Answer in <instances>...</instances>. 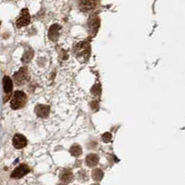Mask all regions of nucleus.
Wrapping results in <instances>:
<instances>
[{"label": "nucleus", "instance_id": "obj_1", "mask_svg": "<svg viewBox=\"0 0 185 185\" xmlns=\"http://www.w3.org/2000/svg\"><path fill=\"white\" fill-rule=\"evenodd\" d=\"M74 52L78 59L81 61H86L90 56V46L88 43L85 42L80 43L75 46Z\"/></svg>", "mask_w": 185, "mask_h": 185}, {"label": "nucleus", "instance_id": "obj_2", "mask_svg": "<svg viewBox=\"0 0 185 185\" xmlns=\"http://www.w3.org/2000/svg\"><path fill=\"white\" fill-rule=\"evenodd\" d=\"M26 101H27L26 95L21 91H17L14 93V95L11 98L10 107L12 109H20L25 106Z\"/></svg>", "mask_w": 185, "mask_h": 185}, {"label": "nucleus", "instance_id": "obj_3", "mask_svg": "<svg viewBox=\"0 0 185 185\" xmlns=\"http://www.w3.org/2000/svg\"><path fill=\"white\" fill-rule=\"evenodd\" d=\"M28 79H29V74H28V70L25 67H22L21 68H20V70L18 72H16L14 74V81L17 85L23 84Z\"/></svg>", "mask_w": 185, "mask_h": 185}, {"label": "nucleus", "instance_id": "obj_4", "mask_svg": "<svg viewBox=\"0 0 185 185\" xmlns=\"http://www.w3.org/2000/svg\"><path fill=\"white\" fill-rule=\"evenodd\" d=\"M31 21V17H30V14H29V11L28 9L26 8H23L20 12V18L17 20L16 21V24H17V27L18 28H20V27H23V26H26L30 23Z\"/></svg>", "mask_w": 185, "mask_h": 185}, {"label": "nucleus", "instance_id": "obj_5", "mask_svg": "<svg viewBox=\"0 0 185 185\" xmlns=\"http://www.w3.org/2000/svg\"><path fill=\"white\" fill-rule=\"evenodd\" d=\"M30 169L26 165H20L18 168L14 170V171L11 173V178L12 179H20L23 176H25L27 173H29Z\"/></svg>", "mask_w": 185, "mask_h": 185}, {"label": "nucleus", "instance_id": "obj_6", "mask_svg": "<svg viewBox=\"0 0 185 185\" xmlns=\"http://www.w3.org/2000/svg\"><path fill=\"white\" fill-rule=\"evenodd\" d=\"M13 145L17 149H21L27 145V139L21 134H16L13 138Z\"/></svg>", "mask_w": 185, "mask_h": 185}, {"label": "nucleus", "instance_id": "obj_7", "mask_svg": "<svg viewBox=\"0 0 185 185\" xmlns=\"http://www.w3.org/2000/svg\"><path fill=\"white\" fill-rule=\"evenodd\" d=\"M35 113L39 118H47L50 112V108L46 105H37L35 107Z\"/></svg>", "mask_w": 185, "mask_h": 185}, {"label": "nucleus", "instance_id": "obj_8", "mask_svg": "<svg viewBox=\"0 0 185 185\" xmlns=\"http://www.w3.org/2000/svg\"><path fill=\"white\" fill-rule=\"evenodd\" d=\"M96 6V0H80V7L83 11H88L95 8Z\"/></svg>", "mask_w": 185, "mask_h": 185}, {"label": "nucleus", "instance_id": "obj_9", "mask_svg": "<svg viewBox=\"0 0 185 185\" xmlns=\"http://www.w3.org/2000/svg\"><path fill=\"white\" fill-rule=\"evenodd\" d=\"M59 31H60V26L58 24H54L50 27L49 32H48V37L50 38V40L56 42L59 38Z\"/></svg>", "mask_w": 185, "mask_h": 185}, {"label": "nucleus", "instance_id": "obj_10", "mask_svg": "<svg viewBox=\"0 0 185 185\" xmlns=\"http://www.w3.org/2000/svg\"><path fill=\"white\" fill-rule=\"evenodd\" d=\"M85 162H86V165L90 168H93V167H95L97 166L98 162H99V157L97 155L95 154H90L86 156L85 158Z\"/></svg>", "mask_w": 185, "mask_h": 185}, {"label": "nucleus", "instance_id": "obj_11", "mask_svg": "<svg viewBox=\"0 0 185 185\" xmlns=\"http://www.w3.org/2000/svg\"><path fill=\"white\" fill-rule=\"evenodd\" d=\"M59 178L63 183H69L73 181V174L68 170H63L59 174Z\"/></svg>", "mask_w": 185, "mask_h": 185}, {"label": "nucleus", "instance_id": "obj_12", "mask_svg": "<svg viewBox=\"0 0 185 185\" xmlns=\"http://www.w3.org/2000/svg\"><path fill=\"white\" fill-rule=\"evenodd\" d=\"M99 25H100V20H99V18L97 17H92L89 20H88V27L90 29L91 32H96L97 29L99 28Z\"/></svg>", "mask_w": 185, "mask_h": 185}, {"label": "nucleus", "instance_id": "obj_13", "mask_svg": "<svg viewBox=\"0 0 185 185\" xmlns=\"http://www.w3.org/2000/svg\"><path fill=\"white\" fill-rule=\"evenodd\" d=\"M3 88L6 94H10L13 88V83L11 79L8 76H5L3 78Z\"/></svg>", "mask_w": 185, "mask_h": 185}, {"label": "nucleus", "instance_id": "obj_14", "mask_svg": "<svg viewBox=\"0 0 185 185\" xmlns=\"http://www.w3.org/2000/svg\"><path fill=\"white\" fill-rule=\"evenodd\" d=\"M92 177H93V180L95 181V182H100L103 177H104V172L99 170V169H96L95 170H93L92 172Z\"/></svg>", "mask_w": 185, "mask_h": 185}, {"label": "nucleus", "instance_id": "obj_15", "mask_svg": "<svg viewBox=\"0 0 185 185\" xmlns=\"http://www.w3.org/2000/svg\"><path fill=\"white\" fill-rule=\"evenodd\" d=\"M71 156H80L82 153V150H81V147L78 144H74L70 147V150H69Z\"/></svg>", "mask_w": 185, "mask_h": 185}, {"label": "nucleus", "instance_id": "obj_16", "mask_svg": "<svg viewBox=\"0 0 185 185\" xmlns=\"http://www.w3.org/2000/svg\"><path fill=\"white\" fill-rule=\"evenodd\" d=\"M33 57V51L32 49H29L28 51H26L22 57V62L26 63V62H29Z\"/></svg>", "mask_w": 185, "mask_h": 185}, {"label": "nucleus", "instance_id": "obj_17", "mask_svg": "<svg viewBox=\"0 0 185 185\" xmlns=\"http://www.w3.org/2000/svg\"><path fill=\"white\" fill-rule=\"evenodd\" d=\"M92 94L95 95H99L101 94V86L100 84H95L93 87H92V90H91Z\"/></svg>", "mask_w": 185, "mask_h": 185}, {"label": "nucleus", "instance_id": "obj_18", "mask_svg": "<svg viewBox=\"0 0 185 185\" xmlns=\"http://www.w3.org/2000/svg\"><path fill=\"white\" fill-rule=\"evenodd\" d=\"M111 138H112V136H111V134H110L109 132H106V133H104L103 136H102V139H103V141H104L105 143L110 142V141H111Z\"/></svg>", "mask_w": 185, "mask_h": 185}, {"label": "nucleus", "instance_id": "obj_19", "mask_svg": "<svg viewBox=\"0 0 185 185\" xmlns=\"http://www.w3.org/2000/svg\"><path fill=\"white\" fill-rule=\"evenodd\" d=\"M97 108H98V104H97V102H92V108H93L94 110H96V109H97Z\"/></svg>", "mask_w": 185, "mask_h": 185}]
</instances>
